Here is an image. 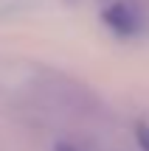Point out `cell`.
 Segmentation results:
<instances>
[{
	"mask_svg": "<svg viewBox=\"0 0 149 151\" xmlns=\"http://www.w3.org/2000/svg\"><path fill=\"white\" fill-rule=\"evenodd\" d=\"M135 140H138L141 151H149V123L146 120H138L135 123Z\"/></svg>",
	"mask_w": 149,
	"mask_h": 151,
	"instance_id": "2",
	"label": "cell"
},
{
	"mask_svg": "<svg viewBox=\"0 0 149 151\" xmlns=\"http://www.w3.org/2000/svg\"><path fill=\"white\" fill-rule=\"evenodd\" d=\"M54 151H79L76 146H71V143H56V148Z\"/></svg>",
	"mask_w": 149,
	"mask_h": 151,
	"instance_id": "3",
	"label": "cell"
},
{
	"mask_svg": "<svg viewBox=\"0 0 149 151\" xmlns=\"http://www.w3.org/2000/svg\"><path fill=\"white\" fill-rule=\"evenodd\" d=\"M101 20H104V25L116 37H124V39L138 37L141 28H144V17H141L138 6L132 0H113V3H107L104 11H101Z\"/></svg>",
	"mask_w": 149,
	"mask_h": 151,
	"instance_id": "1",
	"label": "cell"
},
{
	"mask_svg": "<svg viewBox=\"0 0 149 151\" xmlns=\"http://www.w3.org/2000/svg\"><path fill=\"white\" fill-rule=\"evenodd\" d=\"M107 3H113V0H104V6H107Z\"/></svg>",
	"mask_w": 149,
	"mask_h": 151,
	"instance_id": "4",
	"label": "cell"
}]
</instances>
